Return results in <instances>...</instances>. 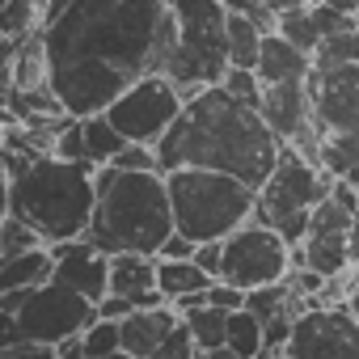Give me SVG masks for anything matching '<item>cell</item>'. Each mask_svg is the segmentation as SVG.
Listing matches in <instances>:
<instances>
[{"instance_id":"obj_1","label":"cell","mask_w":359,"mask_h":359,"mask_svg":"<svg viewBox=\"0 0 359 359\" xmlns=\"http://www.w3.org/2000/svg\"><path fill=\"white\" fill-rule=\"evenodd\" d=\"M51 89L68 114H106L135 81L169 68L177 18L169 0H76L43 26Z\"/></svg>"},{"instance_id":"obj_2","label":"cell","mask_w":359,"mask_h":359,"mask_svg":"<svg viewBox=\"0 0 359 359\" xmlns=\"http://www.w3.org/2000/svg\"><path fill=\"white\" fill-rule=\"evenodd\" d=\"M283 140L262 118V110L237 102L224 85H208L187 97V110L156 144L161 173L169 169H216L262 191L283 156Z\"/></svg>"},{"instance_id":"obj_3","label":"cell","mask_w":359,"mask_h":359,"mask_svg":"<svg viewBox=\"0 0 359 359\" xmlns=\"http://www.w3.org/2000/svg\"><path fill=\"white\" fill-rule=\"evenodd\" d=\"M97 208V165L64 161L55 152L30 156L5 148V212L22 216L47 245L89 233Z\"/></svg>"},{"instance_id":"obj_4","label":"cell","mask_w":359,"mask_h":359,"mask_svg":"<svg viewBox=\"0 0 359 359\" xmlns=\"http://www.w3.org/2000/svg\"><path fill=\"white\" fill-rule=\"evenodd\" d=\"M173 203L165 173H127L114 165L97 169V208L89 220V241L106 254H161L173 233Z\"/></svg>"},{"instance_id":"obj_5","label":"cell","mask_w":359,"mask_h":359,"mask_svg":"<svg viewBox=\"0 0 359 359\" xmlns=\"http://www.w3.org/2000/svg\"><path fill=\"white\" fill-rule=\"evenodd\" d=\"M317 161L334 177L359 169V30L334 34L317 47L309 72Z\"/></svg>"},{"instance_id":"obj_6","label":"cell","mask_w":359,"mask_h":359,"mask_svg":"<svg viewBox=\"0 0 359 359\" xmlns=\"http://www.w3.org/2000/svg\"><path fill=\"white\" fill-rule=\"evenodd\" d=\"M169 203H173V224L177 233L203 241H224L237 233L245 220L258 212V191L245 187L233 173L216 169H169Z\"/></svg>"},{"instance_id":"obj_7","label":"cell","mask_w":359,"mask_h":359,"mask_svg":"<svg viewBox=\"0 0 359 359\" xmlns=\"http://www.w3.org/2000/svg\"><path fill=\"white\" fill-rule=\"evenodd\" d=\"M177 18V39L165 76L195 97L208 85H220L233 68L229 55V9L220 0H169Z\"/></svg>"},{"instance_id":"obj_8","label":"cell","mask_w":359,"mask_h":359,"mask_svg":"<svg viewBox=\"0 0 359 359\" xmlns=\"http://www.w3.org/2000/svg\"><path fill=\"white\" fill-rule=\"evenodd\" d=\"M330 195H334V173L321 161L304 156L300 148H283L275 173L266 177L262 191H258V212L254 216L262 224H271L275 233H283L287 245L296 250L304 241V233H309L313 212Z\"/></svg>"},{"instance_id":"obj_9","label":"cell","mask_w":359,"mask_h":359,"mask_svg":"<svg viewBox=\"0 0 359 359\" xmlns=\"http://www.w3.org/2000/svg\"><path fill=\"white\" fill-rule=\"evenodd\" d=\"M0 346L9 342H22V338H34V342H64V338H76L85 334L93 321H97V304L64 283H43V287H30L18 304V313H0Z\"/></svg>"},{"instance_id":"obj_10","label":"cell","mask_w":359,"mask_h":359,"mask_svg":"<svg viewBox=\"0 0 359 359\" xmlns=\"http://www.w3.org/2000/svg\"><path fill=\"white\" fill-rule=\"evenodd\" d=\"M292 271H296V250L287 245L283 233H275L258 216L224 237V266H220L224 283H233L241 292H254V287L283 283Z\"/></svg>"},{"instance_id":"obj_11","label":"cell","mask_w":359,"mask_h":359,"mask_svg":"<svg viewBox=\"0 0 359 359\" xmlns=\"http://www.w3.org/2000/svg\"><path fill=\"white\" fill-rule=\"evenodd\" d=\"M182 110H187V93L177 89L165 72H156V76L135 81L106 114L127 135V144H152L156 148L169 135V127L182 118Z\"/></svg>"},{"instance_id":"obj_12","label":"cell","mask_w":359,"mask_h":359,"mask_svg":"<svg viewBox=\"0 0 359 359\" xmlns=\"http://www.w3.org/2000/svg\"><path fill=\"white\" fill-rule=\"evenodd\" d=\"M355 220L359 212L342 208L334 195L313 212L304 241L296 245V266H309L325 279L355 271Z\"/></svg>"},{"instance_id":"obj_13","label":"cell","mask_w":359,"mask_h":359,"mask_svg":"<svg viewBox=\"0 0 359 359\" xmlns=\"http://www.w3.org/2000/svg\"><path fill=\"white\" fill-rule=\"evenodd\" d=\"M287 359H359V317L346 304H317L296 317Z\"/></svg>"},{"instance_id":"obj_14","label":"cell","mask_w":359,"mask_h":359,"mask_svg":"<svg viewBox=\"0 0 359 359\" xmlns=\"http://www.w3.org/2000/svg\"><path fill=\"white\" fill-rule=\"evenodd\" d=\"M51 254H55V283L89 296L93 304L110 296V254L102 245H93L89 237H76V241L51 245Z\"/></svg>"},{"instance_id":"obj_15","label":"cell","mask_w":359,"mask_h":359,"mask_svg":"<svg viewBox=\"0 0 359 359\" xmlns=\"http://www.w3.org/2000/svg\"><path fill=\"white\" fill-rule=\"evenodd\" d=\"M110 292L127 296L135 309L165 304L156 287V258L152 254H110Z\"/></svg>"},{"instance_id":"obj_16","label":"cell","mask_w":359,"mask_h":359,"mask_svg":"<svg viewBox=\"0 0 359 359\" xmlns=\"http://www.w3.org/2000/svg\"><path fill=\"white\" fill-rule=\"evenodd\" d=\"M182 321L173 304H156V309H135L127 321H123V351L135 355V359H152L161 355L165 338L173 334V325Z\"/></svg>"},{"instance_id":"obj_17","label":"cell","mask_w":359,"mask_h":359,"mask_svg":"<svg viewBox=\"0 0 359 359\" xmlns=\"http://www.w3.org/2000/svg\"><path fill=\"white\" fill-rule=\"evenodd\" d=\"M313 72V55L300 51L296 43H287L283 34H266L262 43V60H258V76L262 85H283V81H309Z\"/></svg>"},{"instance_id":"obj_18","label":"cell","mask_w":359,"mask_h":359,"mask_svg":"<svg viewBox=\"0 0 359 359\" xmlns=\"http://www.w3.org/2000/svg\"><path fill=\"white\" fill-rule=\"evenodd\" d=\"M55 279V254L51 245H39L30 254L0 262V292H22V287H43Z\"/></svg>"},{"instance_id":"obj_19","label":"cell","mask_w":359,"mask_h":359,"mask_svg":"<svg viewBox=\"0 0 359 359\" xmlns=\"http://www.w3.org/2000/svg\"><path fill=\"white\" fill-rule=\"evenodd\" d=\"M216 279L195 262V258H156V287L165 296V304H177V300H187L191 292H208Z\"/></svg>"},{"instance_id":"obj_20","label":"cell","mask_w":359,"mask_h":359,"mask_svg":"<svg viewBox=\"0 0 359 359\" xmlns=\"http://www.w3.org/2000/svg\"><path fill=\"white\" fill-rule=\"evenodd\" d=\"M262 43H266V26L250 13H229V55L233 68H254L262 60Z\"/></svg>"},{"instance_id":"obj_21","label":"cell","mask_w":359,"mask_h":359,"mask_svg":"<svg viewBox=\"0 0 359 359\" xmlns=\"http://www.w3.org/2000/svg\"><path fill=\"white\" fill-rule=\"evenodd\" d=\"M85 123V161L89 165H114V156L127 148V135L110 123V114H89L81 118Z\"/></svg>"},{"instance_id":"obj_22","label":"cell","mask_w":359,"mask_h":359,"mask_svg":"<svg viewBox=\"0 0 359 359\" xmlns=\"http://www.w3.org/2000/svg\"><path fill=\"white\" fill-rule=\"evenodd\" d=\"M275 34H283L287 43H296V47H300V51H309V55H317V47L325 43V39H321V26H317L313 5H292V9L275 13Z\"/></svg>"},{"instance_id":"obj_23","label":"cell","mask_w":359,"mask_h":359,"mask_svg":"<svg viewBox=\"0 0 359 359\" xmlns=\"http://www.w3.org/2000/svg\"><path fill=\"white\" fill-rule=\"evenodd\" d=\"M229 346L241 359H262L266 355V321L250 309H237L229 317Z\"/></svg>"},{"instance_id":"obj_24","label":"cell","mask_w":359,"mask_h":359,"mask_svg":"<svg viewBox=\"0 0 359 359\" xmlns=\"http://www.w3.org/2000/svg\"><path fill=\"white\" fill-rule=\"evenodd\" d=\"M34 30H43V0H5L0 5V39L22 43Z\"/></svg>"},{"instance_id":"obj_25","label":"cell","mask_w":359,"mask_h":359,"mask_svg":"<svg viewBox=\"0 0 359 359\" xmlns=\"http://www.w3.org/2000/svg\"><path fill=\"white\" fill-rule=\"evenodd\" d=\"M229 317H233V313H229V309H216V304L187 313V325H191V334H195V342H199L203 355L229 346Z\"/></svg>"},{"instance_id":"obj_26","label":"cell","mask_w":359,"mask_h":359,"mask_svg":"<svg viewBox=\"0 0 359 359\" xmlns=\"http://www.w3.org/2000/svg\"><path fill=\"white\" fill-rule=\"evenodd\" d=\"M39 245H47L22 216H13V212H5V224H0V262L5 258H18V254H30V250H39Z\"/></svg>"},{"instance_id":"obj_27","label":"cell","mask_w":359,"mask_h":359,"mask_svg":"<svg viewBox=\"0 0 359 359\" xmlns=\"http://www.w3.org/2000/svg\"><path fill=\"white\" fill-rule=\"evenodd\" d=\"M81 342H85V355H89V359L118 355V351H123V321H106V317H97V321L81 334Z\"/></svg>"},{"instance_id":"obj_28","label":"cell","mask_w":359,"mask_h":359,"mask_svg":"<svg viewBox=\"0 0 359 359\" xmlns=\"http://www.w3.org/2000/svg\"><path fill=\"white\" fill-rule=\"evenodd\" d=\"M237 102H245V106H254V110H262V93H266V85H262V76L254 72V68H229V76L220 81Z\"/></svg>"},{"instance_id":"obj_29","label":"cell","mask_w":359,"mask_h":359,"mask_svg":"<svg viewBox=\"0 0 359 359\" xmlns=\"http://www.w3.org/2000/svg\"><path fill=\"white\" fill-rule=\"evenodd\" d=\"M114 169H127V173H161V156H156L152 144H127L114 156Z\"/></svg>"},{"instance_id":"obj_30","label":"cell","mask_w":359,"mask_h":359,"mask_svg":"<svg viewBox=\"0 0 359 359\" xmlns=\"http://www.w3.org/2000/svg\"><path fill=\"white\" fill-rule=\"evenodd\" d=\"M51 152H55V156H64V161H85V123H81L76 114L64 123V131L55 135Z\"/></svg>"},{"instance_id":"obj_31","label":"cell","mask_w":359,"mask_h":359,"mask_svg":"<svg viewBox=\"0 0 359 359\" xmlns=\"http://www.w3.org/2000/svg\"><path fill=\"white\" fill-rule=\"evenodd\" d=\"M161 355H165V359H199V355H203V351H199V342H195V334H191V325H187V317L173 325V334L165 338Z\"/></svg>"},{"instance_id":"obj_32","label":"cell","mask_w":359,"mask_h":359,"mask_svg":"<svg viewBox=\"0 0 359 359\" xmlns=\"http://www.w3.org/2000/svg\"><path fill=\"white\" fill-rule=\"evenodd\" d=\"M0 359H60L51 342H34V338H22V342H9L0 346Z\"/></svg>"},{"instance_id":"obj_33","label":"cell","mask_w":359,"mask_h":359,"mask_svg":"<svg viewBox=\"0 0 359 359\" xmlns=\"http://www.w3.org/2000/svg\"><path fill=\"white\" fill-rule=\"evenodd\" d=\"M208 300H212L216 309H229V313L245 309V292H241V287H233V283H224V279H216V283H212Z\"/></svg>"},{"instance_id":"obj_34","label":"cell","mask_w":359,"mask_h":359,"mask_svg":"<svg viewBox=\"0 0 359 359\" xmlns=\"http://www.w3.org/2000/svg\"><path fill=\"white\" fill-rule=\"evenodd\" d=\"M195 254H199V241L173 229V233H169V241L161 245V254H156V258H177V262H182V258H195Z\"/></svg>"},{"instance_id":"obj_35","label":"cell","mask_w":359,"mask_h":359,"mask_svg":"<svg viewBox=\"0 0 359 359\" xmlns=\"http://www.w3.org/2000/svg\"><path fill=\"white\" fill-rule=\"evenodd\" d=\"M195 262H199L212 279H220V266H224V241H203L199 254H195Z\"/></svg>"},{"instance_id":"obj_36","label":"cell","mask_w":359,"mask_h":359,"mask_svg":"<svg viewBox=\"0 0 359 359\" xmlns=\"http://www.w3.org/2000/svg\"><path fill=\"white\" fill-rule=\"evenodd\" d=\"M131 313H135V304H131L127 296H114V292L97 304V317H106V321H127Z\"/></svg>"},{"instance_id":"obj_37","label":"cell","mask_w":359,"mask_h":359,"mask_svg":"<svg viewBox=\"0 0 359 359\" xmlns=\"http://www.w3.org/2000/svg\"><path fill=\"white\" fill-rule=\"evenodd\" d=\"M55 355H60V359H89V355H85V342H81V334H76V338H64V342H55Z\"/></svg>"},{"instance_id":"obj_38","label":"cell","mask_w":359,"mask_h":359,"mask_svg":"<svg viewBox=\"0 0 359 359\" xmlns=\"http://www.w3.org/2000/svg\"><path fill=\"white\" fill-rule=\"evenodd\" d=\"M72 5H76V0H47V5H43V26H47V22H55L60 13H68Z\"/></svg>"},{"instance_id":"obj_39","label":"cell","mask_w":359,"mask_h":359,"mask_svg":"<svg viewBox=\"0 0 359 359\" xmlns=\"http://www.w3.org/2000/svg\"><path fill=\"white\" fill-rule=\"evenodd\" d=\"M346 309L359 317V266H355V279H351V292H346Z\"/></svg>"},{"instance_id":"obj_40","label":"cell","mask_w":359,"mask_h":359,"mask_svg":"<svg viewBox=\"0 0 359 359\" xmlns=\"http://www.w3.org/2000/svg\"><path fill=\"white\" fill-rule=\"evenodd\" d=\"M254 5H262L266 13H283V9H292V5H300V0H254Z\"/></svg>"},{"instance_id":"obj_41","label":"cell","mask_w":359,"mask_h":359,"mask_svg":"<svg viewBox=\"0 0 359 359\" xmlns=\"http://www.w3.org/2000/svg\"><path fill=\"white\" fill-rule=\"evenodd\" d=\"M208 359H241L233 346H220V351H208Z\"/></svg>"},{"instance_id":"obj_42","label":"cell","mask_w":359,"mask_h":359,"mask_svg":"<svg viewBox=\"0 0 359 359\" xmlns=\"http://www.w3.org/2000/svg\"><path fill=\"white\" fill-rule=\"evenodd\" d=\"M106 359H135V355H127V351H118V355H106Z\"/></svg>"},{"instance_id":"obj_43","label":"cell","mask_w":359,"mask_h":359,"mask_svg":"<svg viewBox=\"0 0 359 359\" xmlns=\"http://www.w3.org/2000/svg\"><path fill=\"white\" fill-rule=\"evenodd\" d=\"M152 359H165V355H152Z\"/></svg>"},{"instance_id":"obj_44","label":"cell","mask_w":359,"mask_h":359,"mask_svg":"<svg viewBox=\"0 0 359 359\" xmlns=\"http://www.w3.org/2000/svg\"><path fill=\"white\" fill-rule=\"evenodd\" d=\"M199 359H208V355H199Z\"/></svg>"},{"instance_id":"obj_45","label":"cell","mask_w":359,"mask_h":359,"mask_svg":"<svg viewBox=\"0 0 359 359\" xmlns=\"http://www.w3.org/2000/svg\"><path fill=\"white\" fill-rule=\"evenodd\" d=\"M283 359H287V355H283Z\"/></svg>"}]
</instances>
